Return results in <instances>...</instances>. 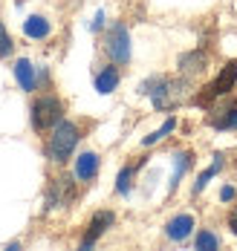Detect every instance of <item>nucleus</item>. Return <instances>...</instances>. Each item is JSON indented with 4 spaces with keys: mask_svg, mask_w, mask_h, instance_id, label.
Returning a JSON list of instances; mask_svg holds the SVG:
<instances>
[{
    "mask_svg": "<svg viewBox=\"0 0 237 251\" xmlns=\"http://www.w3.org/2000/svg\"><path fill=\"white\" fill-rule=\"evenodd\" d=\"M188 165H191V153H180V156H177V162H174V176H171V191H177V185H180V179L185 176V171H188Z\"/></svg>",
    "mask_w": 237,
    "mask_h": 251,
    "instance_id": "nucleus-16",
    "label": "nucleus"
},
{
    "mask_svg": "<svg viewBox=\"0 0 237 251\" xmlns=\"http://www.w3.org/2000/svg\"><path fill=\"white\" fill-rule=\"evenodd\" d=\"M206 64H209V61H206V55H203V52L197 50V52H188V55H183V58H180V73H183V75H200V73H206Z\"/></svg>",
    "mask_w": 237,
    "mask_h": 251,
    "instance_id": "nucleus-11",
    "label": "nucleus"
},
{
    "mask_svg": "<svg viewBox=\"0 0 237 251\" xmlns=\"http://www.w3.org/2000/svg\"><path fill=\"white\" fill-rule=\"evenodd\" d=\"M220 168H223V156H214V165H211V168H206L203 174L197 176V185H194V194H200V191H206V185H209V179H214V176L220 174Z\"/></svg>",
    "mask_w": 237,
    "mask_h": 251,
    "instance_id": "nucleus-15",
    "label": "nucleus"
},
{
    "mask_svg": "<svg viewBox=\"0 0 237 251\" xmlns=\"http://www.w3.org/2000/svg\"><path fill=\"white\" fill-rule=\"evenodd\" d=\"M119 87V73H116V67H105L99 75H96V90L107 96V93H113Z\"/></svg>",
    "mask_w": 237,
    "mask_h": 251,
    "instance_id": "nucleus-14",
    "label": "nucleus"
},
{
    "mask_svg": "<svg viewBox=\"0 0 237 251\" xmlns=\"http://www.w3.org/2000/svg\"><path fill=\"white\" fill-rule=\"evenodd\" d=\"M229 228H232V231L237 234V208L232 211V217H229Z\"/></svg>",
    "mask_w": 237,
    "mask_h": 251,
    "instance_id": "nucleus-23",
    "label": "nucleus"
},
{
    "mask_svg": "<svg viewBox=\"0 0 237 251\" xmlns=\"http://www.w3.org/2000/svg\"><path fill=\"white\" fill-rule=\"evenodd\" d=\"M61 116H64V104L61 99H55V96H41V99L32 104V127L35 130H50L61 122Z\"/></svg>",
    "mask_w": 237,
    "mask_h": 251,
    "instance_id": "nucleus-3",
    "label": "nucleus"
},
{
    "mask_svg": "<svg viewBox=\"0 0 237 251\" xmlns=\"http://www.w3.org/2000/svg\"><path fill=\"white\" fill-rule=\"evenodd\" d=\"M174 127H177V119H168V122H165V125H162V127L157 130V133H151V136H145V139H142V145L148 148V145H157V142H162V139H165V136H168V133H171Z\"/></svg>",
    "mask_w": 237,
    "mask_h": 251,
    "instance_id": "nucleus-17",
    "label": "nucleus"
},
{
    "mask_svg": "<svg viewBox=\"0 0 237 251\" xmlns=\"http://www.w3.org/2000/svg\"><path fill=\"white\" fill-rule=\"evenodd\" d=\"M15 78H18L21 90H26V93H32V90L38 87V73H35V67L29 64L26 58H21V61L15 64Z\"/></svg>",
    "mask_w": 237,
    "mask_h": 251,
    "instance_id": "nucleus-9",
    "label": "nucleus"
},
{
    "mask_svg": "<svg viewBox=\"0 0 237 251\" xmlns=\"http://www.w3.org/2000/svg\"><path fill=\"white\" fill-rule=\"evenodd\" d=\"M9 52H12V38H9L6 26L0 24V58H3V55H9Z\"/></svg>",
    "mask_w": 237,
    "mask_h": 251,
    "instance_id": "nucleus-20",
    "label": "nucleus"
},
{
    "mask_svg": "<svg viewBox=\"0 0 237 251\" xmlns=\"http://www.w3.org/2000/svg\"><path fill=\"white\" fill-rule=\"evenodd\" d=\"M235 81H237V61H232V64H226V67H223V73L217 75V81L206 87V93H200V99H197V101H203V104H206V101L217 99V96H226V93H232Z\"/></svg>",
    "mask_w": 237,
    "mask_h": 251,
    "instance_id": "nucleus-5",
    "label": "nucleus"
},
{
    "mask_svg": "<svg viewBox=\"0 0 237 251\" xmlns=\"http://www.w3.org/2000/svg\"><path fill=\"white\" fill-rule=\"evenodd\" d=\"M50 21L47 18H41V15H32V18H26V24H24V32H26L29 38H35V41H41V38H47L50 35Z\"/></svg>",
    "mask_w": 237,
    "mask_h": 251,
    "instance_id": "nucleus-13",
    "label": "nucleus"
},
{
    "mask_svg": "<svg viewBox=\"0 0 237 251\" xmlns=\"http://www.w3.org/2000/svg\"><path fill=\"white\" fill-rule=\"evenodd\" d=\"M183 84H177V81H171V78H151V81H145L142 87H139V93H145V96H151L154 99V107L159 110H168V107H177L180 101H183Z\"/></svg>",
    "mask_w": 237,
    "mask_h": 251,
    "instance_id": "nucleus-2",
    "label": "nucleus"
},
{
    "mask_svg": "<svg viewBox=\"0 0 237 251\" xmlns=\"http://www.w3.org/2000/svg\"><path fill=\"white\" fill-rule=\"evenodd\" d=\"M73 179H67V176H61V179H55L53 188H50V197H47V208H58V205H64V202L73 200Z\"/></svg>",
    "mask_w": 237,
    "mask_h": 251,
    "instance_id": "nucleus-7",
    "label": "nucleus"
},
{
    "mask_svg": "<svg viewBox=\"0 0 237 251\" xmlns=\"http://www.w3.org/2000/svg\"><path fill=\"white\" fill-rule=\"evenodd\" d=\"M217 116H211V125L217 130H237V104L226 107V110H214Z\"/></svg>",
    "mask_w": 237,
    "mask_h": 251,
    "instance_id": "nucleus-12",
    "label": "nucleus"
},
{
    "mask_svg": "<svg viewBox=\"0 0 237 251\" xmlns=\"http://www.w3.org/2000/svg\"><path fill=\"white\" fill-rule=\"evenodd\" d=\"M110 226H113V214H110V211H99V214L90 220V226H87V234H84V240H81V249H93V243H96Z\"/></svg>",
    "mask_w": 237,
    "mask_h": 251,
    "instance_id": "nucleus-6",
    "label": "nucleus"
},
{
    "mask_svg": "<svg viewBox=\"0 0 237 251\" xmlns=\"http://www.w3.org/2000/svg\"><path fill=\"white\" fill-rule=\"evenodd\" d=\"M191 228H194V217H191V214H180V217H174V220L165 226V234L180 243V240H185V237L191 234Z\"/></svg>",
    "mask_w": 237,
    "mask_h": 251,
    "instance_id": "nucleus-10",
    "label": "nucleus"
},
{
    "mask_svg": "<svg viewBox=\"0 0 237 251\" xmlns=\"http://www.w3.org/2000/svg\"><path fill=\"white\" fill-rule=\"evenodd\" d=\"M131 179H133V168H125V171L119 174V179H116V191L128 197V194H131Z\"/></svg>",
    "mask_w": 237,
    "mask_h": 251,
    "instance_id": "nucleus-19",
    "label": "nucleus"
},
{
    "mask_svg": "<svg viewBox=\"0 0 237 251\" xmlns=\"http://www.w3.org/2000/svg\"><path fill=\"white\" fill-rule=\"evenodd\" d=\"M79 127L73 125V122H58L53 127V136H50V145H47V156L53 159V162H67L70 159V153L76 151V145H79Z\"/></svg>",
    "mask_w": 237,
    "mask_h": 251,
    "instance_id": "nucleus-1",
    "label": "nucleus"
},
{
    "mask_svg": "<svg viewBox=\"0 0 237 251\" xmlns=\"http://www.w3.org/2000/svg\"><path fill=\"white\" fill-rule=\"evenodd\" d=\"M105 50L116 64H128V61H131V32H128V26L116 24L110 32H107Z\"/></svg>",
    "mask_w": 237,
    "mask_h": 251,
    "instance_id": "nucleus-4",
    "label": "nucleus"
},
{
    "mask_svg": "<svg viewBox=\"0 0 237 251\" xmlns=\"http://www.w3.org/2000/svg\"><path fill=\"white\" fill-rule=\"evenodd\" d=\"M217 246H220V240H217L211 231H200V234H197V249L200 251H214Z\"/></svg>",
    "mask_w": 237,
    "mask_h": 251,
    "instance_id": "nucleus-18",
    "label": "nucleus"
},
{
    "mask_svg": "<svg viewBox=\"0 0 237 251\" xmlns=\"http://www.w3.org/2000/svg\"><path fill=\"white\" fill-rule=\"evenodd\" d=\"M96 174H99V156L90 151L81 153L79 159H76V179L79 182H90Z\"/></svg>",
    "mask_w": 237,
    "mask_h": 251,
    "instance_id": "nucleus-8",
    "label": "nucleus"
},
{
    "mask_svg": "<svg viewBox=\"0 0 237 251\" xmlns=\"http://www.w3.org/2000/svg\"><path fill=\"white\" fill-rule=\"evenodd\" d=\"M220 200H223V202H232V200H235V188H232V185H226V188L220 191Z\"/></svg>",
    "mask_w": 237,
    "mask_h": 251,
    "instance_id": "nucleus-21",
    "label": "nucleus"
},
{
    "mask_svg": "<svg viewBox=\"0 0 237 251\" xmlns=\"http://www.w3.org/2000/svg\"><path fill=\"white\" fill-rule=\"evenodd\" d=\"M102 26H105V12H99V15H96V21H93V32H99Z\"/></svg>",
    "mask_w": 237,
    "mask_h": 251,
    "instance_id": "nucleus-22",
    "label": "nucleus"
}]
</instances>
